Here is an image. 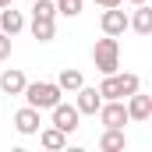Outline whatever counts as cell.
<instances>
[{
  "label": "cell",
  "mask_w": 152,
  "mask_h": 152,
  "mask_svg": "<svg viewBox=\"0 0 152 152\" xmlns=\"http://www.w3.org/2000/svg\"><path fill=\"white\" fill-rule=\"evenodd\" d=\"M39 127H42V117H39V110L25 103V106L14 113V131H18V134H39Z\"/></svg>",
  "instance_id": "cell-8"
},
{
  "label": "cell",
  "mask_w": 152,
  "mask_h": 152,
  "mask_svg": "<svg viewBox=\"0 0 152 152\" xmlns=\"http://www.w3.org/2000/svg\"><path fill=\"white\" fill-rule=\"evenodd\" d=\"M92 60H96V71H99V75H113V71H120V42H117V36L96 39V46H92Z\"/></svg>",
  "instance_id": "cell-2"
},
{
  "label": "cell",
  "mask_w": 152,
  "mask_h": 152,
  "mask_svg": "<svg viewBox=\"0 0 152 152\" xmlns=\"http://www.w3.org/2000/svg\"><path fill=\"white\" fill-rule=\"evenodd\" d=\"M21 28H25V14L14 11V4L0 7V32H4V36H18Z\"/></svg>",
  "instance_id": "cell-11"
},
{
  "label": "cell",
  "mask_w": 152,
  "mask_h": 152,
  "mask_svg": "<svg viewBox=\"0 0 152 152\" xmlns=\"http://www.w3.org/2000/svg\"><path fill=\"white\" fill-rule=\"evenodd\" d=\"M142 88V78L138 75H120V71H113V75H103V85H99V96L103 99H127L131 92H138Z\"/></svg>",
  "instance_id": "cell-3"
},
{
  "label": "cell",
  "mask_w": 152,
  "mask_h": 152,
  "mask_svg": "<svg viewBox=\"0 0 152 152\" xmlns=\"http://www.w3.org/2000/svg\"><path fill=\"white\" fill-rule=\"evenodd\" d=\"M32 36L39 42H50V39L57 36V25H53V18H32Z\"/></svg>",
  "instance_id": "cell-16"
},
{
  "label": "cell",
  "mask_w": 152,
  "mask_h": 152,
  "mask_svg": "<svg viewBox=\"0 0 152 152\" xmlns=\"http://www.w3.org/2000/svg\"><path fill=\"white\" fill-rule=\"evenodd\" d=\"M39 142H42V149H50V152H57V149H64L67 145V134L60 131V127H39Z\"/></svg>",
  "instance_id": "cell-14"
},
{
  "label": "cell",
  "mask_w": 152,
  "mask_h": 152,
  "mask_svg": "<svg viewBox=\"0 0 152 152\" xmlns=\"http://www.w3.org/2000/svg\"><path fill=\"white\" fill-rule=\"evenodd\" d=\"M99 149H103V152H124V149H127L124 127H106V131L99 134Z\"/></svg>",
  "instance_id": "cell-13"
},
{
  "label": "cell",
  "mask_w": 152,
  "mask_h": 152,
  "mask_svg": "<svg viewBox=\"0 0 152 152\" xmlns=\"http://www.w3.org/2000/svg\"><path fill=\"white\" fill-rule=\"evenodd\" d=\"M127 28H134L138 36H149L152 32V7L149 4H134V14L127 18Z\"/></svg>",
  "instance_id": "cell-12"
},
{
  "label": "cell",
  "mask_w": 152,
  "mask_h": 152,
  "mask_svg": "<svg viewBox=\"0 0 152 152\" xmlns=\"http://www.w3.org/2000/svg\"><path fill=\"white\" fill-rule=\"evenodd\" d=\"M57 85H60V92H78V88L85 85V78H81V71H75V67H64V71L57 75Z\"/></svg>",
  "instance_id": "cell-15"
},
{
  "label": "cell",
  "mask_w": 152,
  "mask_h": 152,
  "mask_svg": "<svg viewBox=\"0 0 152 152\" xmlns=\"http://www.w3.org/2000/svg\"><path fill=\"white\" fill-rule=\"evenodd\" d=\"M99 28H103V36H124V32H127V14H124L120 7H103Z\"/></svg>",
  "instance_id": "cell-7"
},
{
  "label": "cell",
  "mask_w": 152,
  "mask_h": 152,
  "mask_svg": "<svg viewBox=\"0 0 152 152\" xmlns=\"http://www.w3.org/2000/svg\"><path fill=\"white\" fill-rule=\"evenodd\" d=\"M25 85H28V78L21 75L18 67L0 71V92H4V96H21V92H25Z\"/></svg>",
  "instance_id": "cell-10"
},
{
  "label": "cell",
  "mask_w": 152,
  "mask_h": 152,
  "mask_svg": "<svg viewBox=\"0 0 152 152\" xmlns=\"http://www.w3.org/2000/svg\"><path fill=\"white\" fill-rule=\"evenodd\" d=\"M7 4H14V0H0V7H7Z\"/></svg>",
  "instance_id": "cell-22"
},
{
  "label": "cell",
  "mask_w": 152,
  "mask_h": 152,
  "mask_svg": "<svg viewBox=\"0 0 152 152\" xmlns=\"http://www.w3.org/2000/svg\"><path fill=\"white\" fill-rule=\"evenodd\" d=\"M32 18H57V4L53 0H32Z\"/></svg>",
  "instance_id": "cell-17"
},
{
  "label": "cell",
  "mask_w": 152,
  "mask_h": 152,
  "mask_svg": "<svg viewBox=\"0 0 152 152\" xmlns=\"http://www.w3.org/2000/svg\"><path fill=\"white\" fill-rule=\"evenodd\" d=\"M92 4H99V7H120L124 0H92Z\"/></svg>",
  "instance_id": "cell-20"
},
{
  "label": "cell",
  "mask_w": 152,
  "mask_h": 152,
  "mask_svg": "<svg viewBox=\"0 0 152 152\" xmlns=\"http://www.w3.org/2000/svg\"><path fill=\"white\" fill-rule=\"evenodd\" d=\"M21 96H25V103H28V106H36L39 113H42V110H53V106L60 103V96H64V92H60V85H57V81H28Z\"/></svg>",
  "instance_id": "cell-1"
},
{
  "label": "cell",
  "mask_w": 152,
  "mask_h": 152,
  "mask_svg": "<svg viewBox=\"0 0 152 152\" xmlns=\"http://www.w3.org/2000/svg\"><path fill=\"white\" fill-rule=\"evenodd\" d=\"M124 106H127V120L145 124V120L152 117V96H145V92L138 88V92H131V96L124 99Z\"/></svg>",
  "instance_id": "cell-5"
},
{
  "label": "cell",
  "mask_w": 152,
  "mask_h": 152,
  "mask_svg": "<svg viewBox=\"0 0 152 152\" xmlns=\"http://www.w3.org/2000/svg\"><path fill=\"white\" fill-rule=\"evenodd\" d=\"M7 57H11V36L0 32V60H7Z\"/></svg>",
  "instance_id": "cell-19"
},
{
  "label": "cell",
  "mask_w": 152,
  "mask_h": 152,
  "mask_svg": "<svg viewBox=\"0 0 152 152\" xmlns=\"http://www.w3.org/2000/svg\"><path fill=\"white\" fill-rule=\"evenodd\" d=\"M78 120H81V113L75 110V103H64V99H60V103L53 106V127H60L64 134H75Z\"/></svg>",
  "instance_id": "cell-6"
},
{
  "label": "cell",
  "mask_w": 152,
  "mask_h": 152,
  "mask_svg": "<svg viewBox=\"0 0 152 152\" xmlns=\"http://www.w3.org/2000/svg\"><path fill=\"white\" fill-rule=\"evenodd\" d=\"M75 96H78V99H75V110H78V113L96 117V110L103 106V96H99V88H88V85H81Z\"/></svg>",
  "instance_id": "cell-9"
},
{
  "label": "cell",
  "mask_w": 152,
  "mask_h": 152,
  "mask_svg": "<svg viewBox=\"0 0 152 152\" xmlns=\"http://www.w3.org/2000/svg\"><path fill=\"white\" fill-rule=\"evenodd\" d=\"M127 4H149V0H127Z\"/></svg>",
  "instance_id": "cell-21"
},
{
  "label": "cell",
  "mask_w": 152,
  "mask_h": 152,
  "mask_svg": "<svg viewBox=\"0 0 152 152\" xmlns=\"http://www.w3.org/2000/svg\"><path fill=\"white\" fill-rule=\"evenodd\" d=\"M96 113L103 120V127H124V124H127V106H124V99H103V106H99Z\"/></svg>",
  "instance_id": "cell-4"
},
{
  "label": "cell",
  "mask_w": 152,
  "mask_h": 152,
  "mask_svg": "<svg viewBox=\"0 0 152 152\" xmlns=\"http://www.w3.org/2000/svg\"><path fill=\"white\" fill-rule=\"evenodd\" d=\"M53 4H57V14H67V18L81 14V0H53Z\"/></svg>",
  "instance_id": "cell-18"
}]
</instances>
